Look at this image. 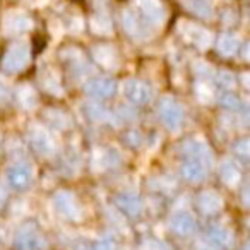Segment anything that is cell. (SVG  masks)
Here are the masks:
<instances>
[{"mask_svg":"<svg viewBox=\"0 0 250 250\" xmlns=\"http://www.w3.org/2000/svg\"><path fill=\"white\" fill-rule=\"evenodd\" d=\"M158 111H160V118L163 122V125L171 132H177L180 129L182 122H184V108L178 103L177 100L167 96L160 101V106H158Z\"/></svg>","mask_w":250,"mask_h":250,"instance_id":"6da1fadb","label":"cell"},{"mask_svg":"<svg viewBox=\"0 0 250 250\" xmlns=\"http://www.w3.org/2000/svg\"><path fill=\"white\" fill-rule=\"evenodd\" d=\"M53 208L62 218L69 219V221H79L83 218V209L77 199L74 197L70 192H57L53 197Z\"/></svg>","mask_w":250,"mask_h":250,"instance_id":"7a4b0ae2","label":"cell"},{"mask_svg":"<svg viewBox=\"0 0 250 250\" xmlns=\"http://www.w3.org/2000/svg\"><path fill=\"white\" fill-rule=\"evenodd\" d=\"M29 63V46L26 43H14L2 59V69L5 72H19Z\"/></svg>","mask_w":250,"mask_h":250,"instance_id":"3957f363","label":"cell"},{"mask_svg":"<svg viewBox=\"0 0 250 250\" xmlns=\"http://www.w3.org/2000/svg\"><path fill=\"white\" fill-rule=\"evenodd\" d=\"M136 12L151 28H158L165 22V7L160 0H136Z\"/></svg>","mask_w":250,"mask_h":250,"instance_id":"277c9868","label":"cell"},{"mask_svg":"<svg viewBox=\"0 0 250 250\" xmlns=\"http://www.w3.org/2000/svg\"><path fill=\"white\" fill-rule=\"evenodd\" d=\"M122 24L127 35H130L136 40H146L151 36V26L137 14L136 11H125L122 14Z\"/></svg>","mask_w":250,"mask_h":250,"instance_id":"5b68a950","label":"cell"},{"mask_svg":"<svg viewBox=\"0 0 250 250\" xmlns=\"http://www.w3.org/2000/svg\"><path fill=\"white\" fill-rule=\"evenodd\" d=\"M14 245H16V250H42L46 243L35 226L26 225L18 231Z\"/></svg>","mask_w":250,"mask_h":250,"instance_id":"8992f818","label":"cell"},{"mask_svg":"<svg viewBox=\"0 0 250 250\" xmlns=\"http://www.w3.org/2000/svg\"><path fill=\"white\" fill-rule=\"evenodd\" d=\"M124 96L134 104H147L153 98V91L143 81L129 79L124 83Z\"/></svg>","mask_w":250,"mask_h":250,"instance_id":"52a82bcc","label":"cell"},{"mask_svg":"<svg viewBox=\"0 0 250 250\" xmlns=\"http://www.w3.org/2000/svg\"><path fill=\"white\" fill-rule=\"evenodd\" d=\"M28 137H29L31 147L38 154H42V156H50V154L55 153V143H53L50 134L46 132L43 127H40V125L31 127L28 132Z\"/></svg>","mask_w":250,"mask_h":250,"instance_id":"ba28073f","label":"cell"},{"mask_svg":"<svg viewBox=\"0 0 250 250\" xmlns=\"http://www.w3.org/2000/svg\"><path fill=\"white\" fill-rule=\"evenodd\" d=\"M5 180L14 190H24V188L29 187L33 180V170L28 165H12L5 173Z\"/></svg>","mask_w":250,"mask_h":250,"instance_id":"9c48e42d","label":"cell"},{"mask_svg":"<svg viewBox=\"0 0 250 250\" xmlns=\"http://www.w3.org/2000/svg\"><path fill=\"white\" fill-rule=\"evenodd\" d=\"M84 89L93 98H110L111 94L115 93V89H117V84H115V81L110 79V77L98 76V77H91L89 81H86Z\"/></svg>","mask_w":250,"mask_h":250,"instance_id":"30bf717a","label":"cell"},{"mask_svg":"<svg viewBox=\"0 0 250 250\" xmlns=\"http://www.w3.org/2000/svg\"><path fill=\"white\" fill-rule=\"evenodd\" d=\"M33 26V21L24 14V12L12 11L4 18V31L9 36L22 35V33L29 31Z\"/></svg>","mask_w":250,"mask_h":250,"instance_id":"8fae6325","label":"cell"},{"mask_svg":"<svg viewBox=\"0 0 250 250\" xmlns=\"http://www.w3.org/2000/svg\"><path fill=\"white\" fill-rule=\"evenodd\" d=\"M170 228L178 236H190L195 231V219L188 211L180 209L170 218Z\"/></svg>","mask_w":250,"mask_h":250,"instance_id":"7c38bea8","label":"cell"},{"mask_svg":"<svg viewBox=\"0 0 250 250\" xmlns=\"http://www.w3.org/2000/svg\"><path fill=\"white\" fill-rule=\"evenodd\" d=\"M184 154H185V158L201 161V163H204L206 167L211 165V161H212L209 147L206 146L202 141H197V139H192L184 144Z\"/></svg>","mask_w":250,"mask_h":250,"instance_id":"4fadbf2b","label":"cell"},{"mask_svg":"<svg viewBox=\"0 0 250 250\" xmlns=\"http://www.w3.org/2000/svg\"><path fill=\"white\" fill-rule=\"evenodd\" d=\"M115 204H117V208L120 209L122 212H125V214L130 216V218H137V216L141 214V211H143L141 199L134 194H127V192H125V194H118L117 197H115Z\"/></svg>","mask_w":250,"mask_h":250,"instance_id":"5bb4252c","label":"cell"},{"mask_svg":"<svg viewBox=\"0 0 250 250\" xmlns=\"http://www.w3.org/2000/svg\"><path fill=\"white\" fill-rule=\"evenodd\" d=\"M180 173L188 182H202L206 178L208 170H206V165L201 163V161L185 158V161L180 167Z\"/></svg>","mask_w":250,"mask_h":250,"instance_id":"9a60e30c","label":"cell"},{"mask_svg":"<svg viewBox=\"0 0 250 250\" xmlns=\"http://www.w3.org/2000/svg\"><path fill=\"white\" fill-rule=\"evenodd\" d=\"M208 240L216 247V249H229L233 243V235L226 226L223 225H214L208 229Z\"/></svg>","mask_w":250,"mask_h":250,"instance_id":"2e32d148","label":"cell"},{"mask_svg":"<svg viewBox=\"0 0 250 250\" xmlns=\"http://www.w3.org/2000/svg\"><path fill=\"white\" fill-rule=\"evenodd\" d=\"M197 206L204 214H216L223 208V199L218 192L206 190L197 197Z\"/></svg>","mask_w":250,"mask_h":250,"instance_id":"e0dca14e","label":"cell"},{"mask_svg":"<svg viewBox=\"0 0 250 250\" xmlns=\"http://www.w3.org/2000/svg\"><path fill=\"white\" fill-rule=\"evenodd\" d=\"M219 175H221V180L225 182L228 187H235V185H238L240 178H242L238 165H236L233 160L223 161L221 168H219Z\"/></svg>","mask_w":250,"mask_h":250,"instance_id":"ac0fdd59","label":"cell"},{"mask_svg":"<svg viewBox=\"0 0 250 250\" xmlns=\"http://www.w3.org/2000/svg\"><path fill=\"white\" fill-rule=\"evenodd\" d=\"M93 57L96 59V62L100 65L106 67V69H111V67L117 65V53L111 46L106 45H100L93 48Z\"/></svg>","mask_w":250,"mask_h":250,"instance_id":"d6986e66","label":"cell"},{"mask_svg":"<svg viewBox=\"0 0 250 250\" xmlns=\"http://www.w3.org/2000/svg\"><path fill=\"white\" fill-rule=\"evenodd\" d=\"M96 158V167L104 170V168H113L120 163V154H118L117 149H111V147H106V149H101L94 154Z\"/></svg>","mask_w":250,"mask_h":250,"instance_id":"ffe728a7","label":"cell"},{"mask_svg":"<svg viewBox=\"0 0 250 250\" xmlns=\"http://www.w3.org/2000/svg\"><path fill=\"white\" fill-rule=\"evenodd\" d=\"M188 28L190 29H187V33H185L188 42L194 43L197 48H208L209 43H211V35L204 28H199V26L188 24Z\"/></svg>","mask_w":250,"mask_h":250,"instance_id":"44dd1931","label":"cell"},{"mask_svg":"<svg viewBox=\"0 0 250 250\" xmlns=\"http://www.w3.org/2000/svg\"><path fill=\"white\" fill-rule=\"evenodd\" d=\"M238 48H240V42H238V38H236V36L228 35V33L219 36V40H218L219 53H223L225 57H231V55H235V53L238 52Z\"/></svg>","mask_w":250,"mask_h":250,"instance_id":"7402d4cb","label":"cell"},{"mask_svg":"<svg viewBox=\"0 0 250 250\" xmlns=\"http://www.w3.org/2000/svg\"><path fill=\"white\" fill-rule=\"evenodd\" d=\"M84 113L87 118L94 122H103L108 118V111L103 104H100L98 101H89V103L84 104Z\"/></svg>","mask_w":250,"mask_h":250,"instance_id":"603a6c76","label":"cell"},{"mask_svg":"<svg viewBox=\"0 0 250 250\" xmlns=\"http://www.w3.org/2000/svg\"><path fill=\"white\" fill-rule=\"evenodd\" d=\"M188 7L194 14L201 18H212L214 16V7L209 0H188Z\"/></svg>","mask_w":250,"mask_h":250,"instance_id":"cb8c5ba5","label":"cell"},{"mask_svg":"<svg viewBox=\"0 0 250 250\" xmlns=\"http://www.w3.org/2000/svg\"><path fill=\"white\" fill-rule=\"evenodd\" d=\"M42 83L43 87H45L48 93L52 94H60L62 93V86H60V79L53 70H45L42 74Z\"/></svg>","mask_w":250,"mask_h":250,"instance_id":"d4e9b609","label":"cell"},{"mask_svg":"<svg viewBox=\"0 0 250 250\" xmlns=\"http://www.w3.org/2000/svg\"><path fill=\"white\" fill-rule=\"evenodd\" d=\"M18 100L24 108H35L36 106V94L31 86H21L18 91Z\"/></svg>","mask_w":250,"mask_h":250,"instance_id":"484cf974","label":"cell"},{"mask_svg":"<svg viewBox=\"0 0 250 250\" xmlns=\"http://www.w3.org/2000/svg\"><path fill=\"white\" fill-rule=\"evenodd\" d=\"M91 28L94 29V33H100V35H108L111 29L110 18L104 14H96L91 19Z\"/></svg>","mask_w":250,"mask_h":250,"instance_id":"4316f807","label":"cell"},{"mask_svg":"<svg viewBox=\"0 0 250 250\" xmlns=\"http://www.w3.org/2000/svg\"><path fill=\"white\" fill-rule=\"evenodd\" d=\"M46 120H48L50 125L59 127V129H65L67 124H69V118H67L62 111H57V110H50L48 113H46Z\"/></svg>","mask_w":250,"mask_h":250,"instance_id":"83f0119b","label":"cell"},{"mask_svg":"<svg viewBox=\"0 0 250 250\" xmlns=\"http://www.w3.org/2000/svg\"><path fill=\"white\" fill-rule=\"evenodd\" d=\"M233 151H235L236 158L242 161H247L249 160V154H250V143L249 139H240L233 144Z\"/></svg>","mask_w":250,"mask_h":250,"instance_id":"f1b7e54d","label":"cell"},{"mask_svg":"<svg viewBox=\"0 0 250 250\" xmlns=\"http://www.w3.org/2000/svg\"><path fill=\"white\" fill-rule=\"evenodd\" d=\"M214 81L219 87H223V89H226V91L235 86V77H233V74L226 72V70H221V72L216 74Z\"/></svg>","mask_w":250,"mask_h":250,"instance_id":"f546056e","label":"cell"},{"mask_svg":"<svg viewBox=\"0 0 250 250\" xmlns=\"http://www.w3.org/2000/svg\"><path fill=\"white\" fill-rule=\"evenodd\" d=\"M94 250H120V249H118V245L115 242L103 238V240H98L96 245H94Z\"/></svg>","mask_w":250,"mask_h":250,"instance_id":"4dcf8cb0","label":"cell"},{"mask_svg":"<svg viewBox=\"0 0 250 250\" xmlns=\"http://www.w3.org/2000/svg\"><path fill=\"white\" fill-rule=\"evenodd\" d=\"M125 143L130 144V146H139L141 144V136L137 132H129V134H125Z\"/></svg>","mask_w":250,"mask_h":250,"instance_id":"1f68e13d","label":"cell"},{"mask_svg":"<svg viewBox=\"0 0 250 250\" xmlns=\"http://www.w3.org/2000/svg\"><path fill=\"white\" fill-rule=\"evenodd\" d=\"M194 69L197 76H209V74H211V67H208L206 63H201V62L194 63Z\"/></svg>","mask_w":250,"mask_h":250,"instance_id":"d6a6232c","label":"cell"},{"mask_svg":"<svg viewBox=\"0 0 250 250\" xmlns=\"http://www.w3.org/2000/svg\"><path fill=\"white\" fill-rule=\"evenodd\" d=\"M146 250H168V247L163 242H158V240H151L146 243Z\"/></svg>","mask_w":250,"mask_h":250,"instance_id":"836d02e7","label":"cell"},{"mask_svg":"<svg viewBox=\"0 0 250 250\" xmlns=\"http://www.w3.org/2000/svg\"><path fill=\"white\" fill-rule=\"evenodd\" d=\"M221 104H223V106H226V108H236V106H238V100H236V98H233V96H223L221 98Z\"/></svg>","mask_w":250,"mask_h":250,"instance_id":"e575fe53","label":"cell"},{"mask_svg":"<svg viewBox=\"0 0 250 250\" xmlns=\"http://www.w3.org/2000/svg\"><path fill=\"white\" fill-rule=\"evenodd\" d=\"M197 249H199V250H218L214 245H212L211 242H209V240H208V242H199Z\"/></svg>","mask_w":250,"mask_h":250,"instance_id":"d590c367","label":"cell"},{"mask_svg":"<svg viewBox=\"0 0 250 250\" xmlns=\"http://www.w3.org/2000/svg\"><path fill=\"white\" fill-rule=\"evenodd\" d=\"M4 201H5V190H4V187L0 185V206L4 204Z\"/></svg>","mask_w":250,"mask_h":250,"instance_id":"8d00e7d4","label":"cell"},{"mask_svg":"<svg viewBox=\"0 0 250 250\" xmlns=\"http://www.w3.org/2000/svg\"><path fill=\"white\" fill-rule=\"evenodd\" d=\"M4 96V86H2V83H0V98Z\"/></svg>","mask_w":250,"mask_h":250,"instance_id":"74e56055","label":"cell"},{"mask_svg":"<svg viewBox=\"0 0 250 250\" xmlns=\"http://www.w3.org/2000/svg\"><path fill=\"white\" fill-rule=\"evenodd\" d=\"M74 250H87V249H86V247H84V245H79V247H76V249H74Z\"/></svg>","mask_w":250,"mask_h":250,"instance_id":"f35d334b","label":"cell"}]
</instances>
